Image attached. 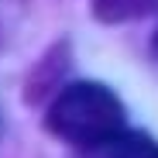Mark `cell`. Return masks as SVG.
<instances>
[{
	"label": "cell",
	"instance_id": "cell-1",
	"mask_svg": "<svg viewBox=\"0 0 158 158\" xmlns=\"http://www.w3.org/2000/svg\"><path fill=\"white\" fill-rule=\"evenodd\" d=\"M45 127L55 138L76 148H100L124 134V107L114 89L103 83H72L65 86L45 114Z\"/></svg>",
	"mask_w": 158,
	"mask_h": 158
},
{
	"label": "cell",
	"instance_id": "cell-2",
	"mask_svg": "<svg viewBox=\"0 0 158 158\" xmlns=\"http://www.w3.org/2000/svg\"><path fill=\"white\" fill-rule=\"evenodd\" d=\"M86 158H158V144L148 134H134V131H124L120 138L100 144L93 151H86Z\"/></svg>",
	"mask_w": 158,
	"mask_h": 158
},
{
	"label": "cell",
	"instance_id": "cell-4",
	"mask_svg": "<svg viewBox=\"0 0 158 158\" xmlns=\"http://www.w3.org/2000/svg\"><path fill=\"white\" fill-rule=\"evenodd\" d=\"M151 48H155V55H158V31H155V41H151Z\"/></svg>",
	"mask_w": 158,
	"mask_h": 158
},
{
	"label": "cell",
	"instance_id": "cell-3",
	"mask_svg": "<svg viewBox=\"0 0 158 158\" xmlns=\"http://www.w3.org/2000/svg\"><path fill=\"white\" fill-rule=\"evenodd\" d=\"M158 7V0H93V10L100 21H131Z\"/></svg>",
	"mask_w": 158,
	"mask_h": 158
}]
</instances>
